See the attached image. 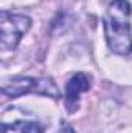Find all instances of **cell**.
<instances>
[{"label": "cell", "instance_id": "cell-2", "mask_svg": "<svg viewBox=\"0 0 132 133\" xmlns=\"http://www.w3.org/2000/svg\"><path fill=\"white\" fill-rule=\"evenodd\" d=\"M42 95L53 99L59 98V90L51 79L47 77H13L2 85V95L6 98H19L22 95Z\"/></svg>", "mask_w": 132, "mask_h": 133}, {"label": "cell", "instance_id": "cell-5", "mask_svg": "<svg viewBox=\"0 0 132 133\" xmlns=\"http://www.w3.org/2000/svg\"><path fill=\"white\" fill-rule=\"evenodd\" d=\"M2 133H44V129L34 121H16L11 124H3Z\"/></svg>", "mask_w": 132, "mask_h": 133}, {"label": "cell", "instance_id": "cell-1", "mask_svg": "<svg viewBox=\"0 0 132 133\" xmlns=\"http://www.w3.org/2000/svg\"><path fill=\"white\" fill-rule=\"evenodd\" d=\"M132 6L128 0H113L104 14V36L107 46L118 56L132 54Z\"/></svg>", "mask_w": 132, "mask_h": 133}, {"label": "cell", "instance_id": "cell-6", "mask_svg": "<svg viewBox=\"0 0 132 133\" xmlns=\"http://www.w3.org/2000/svg\"><path fill=\"white\" fill-rule=\"evenodd\" d=\"M58 133H75V130L71 129V125H68V124L64 122V124L61 125V129L58 130Z\"/></svg>", "mask_w": 132, "mask_h": 133}, {"label": "cell", "instance_id": "cell-3", "mask_svg": "<svg viewBox=\"0 0 132 133\" xmlns=\"http://www.w3.org/2000/svg\"><path fill=\"white\" fill-rule=\"evenodd\" d=\"M31 26V19L23 14H14L9 11H2L0 14V30H2V50H14L20 42L22 36Z\"/></svg>", "mask_w": 132, "mask_h": 133}, {"label": "cell", "instance_id": "cell-4", "mask_svg": "<svg viewBox=\"0 0 132 133\" xmlns=\"http://www.w3.org/2000/svg\"><path fill=\"white\" fill-rule=\"evenodd\" d=\"M92 85L90 76L86 73L75 74L65 85V107L70 113H75L79 107V98L84 91H87Z\"/></svg>", "mask_w": 132, "mask_h": 133}]
</instances>
